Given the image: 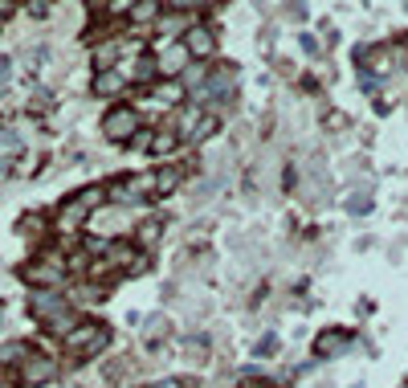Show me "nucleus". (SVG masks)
<instances>
[{
  "instance_id": "1",
  "label": "nucleus",
  "mask_w": 408,
  "mask_h": 388,
  "mask_svg": "<svg viewBox=\"0 0 408 388\" xmlns=\"http://www.w3.org/2000/svg\"><path fill=\"white\" fill-rule=\"evenodd\" d=\"M102 127H106V135H111V139H131V135H135V127H139V115H135L131 106H115V111L106 115Z\"/></svg>"
},
{
  "instance_id": "2",
  "label": "nucleus",
  "mask_w": 408,
  "mask_h": 388,
  "mask_svg": "<svg viewBox=\"0 0 408 388\" xmlns=\"http://www.w3.org/2000/svg\"><path fill=\"white\" fill-rule=\"evenodd\" d=\"M86 213H90V209H86L78 196H73V200H66V205H62V213H57V229H62V233H73V229L86 221Z\"/></svg>"
},
{
  "instance_id": "3",
  "label": "nucleus",
  "mask_w": 408,
  "mask_h": 388,
  "mask_svg": "<svg viewBox=\"0 0 408 388\" xmlns=\"http://www.w3.org/2000/svg\"><path fill=\"white\" fill-rule=\"evenodd\" d=\"M37 315H45V319H57V315H66V303L57 298V294H49V291H41V294H33V303H29Z\"/></svg>"
},
{
  "instance_id": "4",
  "label": "nucleus",
  "mask_w": 408,
  "mask_h": 388,
  "mask_svg": "<svg viewBox=\"0 0 408 388\" xmlns=\"http://www.w3.org/2000/svg\"><path fill=\"white\" fill-rule=\"evenodd\" d=\"M184 62H188V46H168L160 53V70L164 74H180L184 70Z\"/></svg>"
},
{
  "instance_id": "5",
  "label": "nucleus",
  "mask_w": 408,
  "mask_h": 388,
  "mask_svg": "<svg viewBox=\"0 0 408 388\" xmlns=\"http://www.w3.org/2000/svg\"><path fill=\"white\" fill-rule=\"evenodd\" d=\"M53 360H29L24 364V384H45V380H53Z\"/></svg>"
},
{
  "instance_id": "6",
  "label": "nucleus",
  "mask_w": 408,
  "mask_h": 388,
  "mask_svg": "<svg viewBox=\"0 0 408 388\" xmlns=\"http://www.w3.org/2000/svg\"><path fill=\"white\" fill-rule=\"evenodd\" d=\"M213 33L209 29H188V53H196V57H209L213 53Z\"/></svg>"
},
{
  "instance_id": "7",
  "label": "nucleus",
  "mask_w": 408,
  "mask_h": 388,
  "mask_svg": "<svg viewBox=\"0 0 408 388\" xmlns=\"http://www.w3.org/2000/svg\"><path fill=\"white\" fill-rule=\"evenodd\" d=\"M343 347H347V335H343V331H323L318 343H314V352H318V356H339Z\"/></svg>"
},
{
  "instance_id": "8",
  "label": "nucleus",
  "mask_w": 408,
  "mask_h": 388,
  "mask_svg": "<svg viewBox=\"0 0 408 388\" xmlns=\"http://www.w3.org/2000/svg\"><path fill=\"white\" fill-rule=\"evenodd\" d=\"M24 278L45 286V282H57V278H62V266H57V262H49V266H29L24 270Z\"/></svg>"
},
{
  "instance_id": "9",
  "label": "nucleus",
  "mask_w": 408,
  "mask_h": 388,
  "mask_svg": "<svg viewBox=\"0 0 408 388\" xmlns=\"http://www.w3.org/2000/svg\"><path fill=\"white\" fill-rule=\"evenodd\" d=\"M119 86H122V74H115V70H106V74L94 78V95H115Z\"/></svg>"
},
{
  "instance_id": "10",
  "label": "nucleus",
  "mask_w": 408,
  "mask_h": 388,
  "mask_svg": "<svg viewBox=\"0 0 408 388\" xmlns=\"http://www.w3.org/2000/svg\"><path fill=\"white\" fill-rule=\"evenodd\" d=\"M176 184H180V172H171V168H160V172H155V188H160V196H168Z\"/></svg>"
},
{
  "instance_id": "11",
  "label": "nucleus",
  "mask_w": 408,
  "mask_h": 388,
  "mask_svg": "<svg viewBox=\"0 0 408 388\" xmlns=\"http://www.w3.org/2000/svg\"><path fill=\"white\" fill-rule=\"evenodd\" d=\"M24 343H8V347H0V364H17V360H24Z\"/></svg>"
},
{
  "instance_id": "12",
  "label": "nucleus",
  "mask_w": 408,
  "mask_h": 388,
  "mask_svg": "<svg viewBox=\"0 0 408 388\" xmlns=\"http://www.w3.org/2000/svg\"><path fill=\"white\" fill-rule=\"evenodd\" d=\"M171 147H176V131H160L151 139V151H171Z\"/></svg>"
},
{
  "instance_id": "13",
  "label": "nucleus",
  "mask_w": 408,
  "mask_h": 388,
  "mask_svg": "<svg viewBox=\"0 0 408 388\" xmlns=\"http://www.w3.org/2000/svg\"><path fill=\"white\" fill-rule=\"evenodd\" d=\"M102 188H82V196H78V200H82V205H86V209H98V205H102Z\"/></svg>"
},
{
  "instance_id": "14",
  "label": "nucleus",
  "mask_w": 408,
  "mask_h": 388,
  "mask_svg": "<svg viewBox=\"0 0 408 388\" xmlns=\"http://www.w3.org/2000/svg\"><path fill=\"white\" fill-rule=\"evenodd\" d=\"M131 17H135V21H151V17H155V0H143V4H135V8H131Z\"/></svg>"
},
{
  "instance_id": "15",
  "label": "nucleus",
  "mask_w": 408,
  "mask_h": 388,
  "mask_svg": "<svg viewBox=\"0 0 408 388\" xmlns=\"http://www.w3.org/2000/svg\"><path fill=\"white\" fill-rule=\"evenodd\" d=\"M139 237H143V245H155V242H160V221H147Z\"/></svg>"
},
{
  "instance_id": "16",
  "label": "nucleus",
  "mask_w": 408,
  "mask_h": 388,
  "mask_svg": "<svg viewBox=\"0 0 408 388\" xmlns=\"http://www.w3.org/2000/svg\"><path fill=\"white\" fill-rule=\"evenodd\" d=\"M160 98H171V102H180V98H184V86H180V82H168V86H160Z\"/></svg>"
},
{
  "instance_id": "17",
  "label": "nucleus",
  "mask_w": 408,
  "mask_h": 388,
  "mask_svg": "<svg viewBox=\"0 0 408 388\" xmlns=\"http://www.w3.org/2000/svg\"><path fill=\"white\" fill-rule=\"evenodd\" d=\"M160 29H164V33H180V29H184V17H164Z\"/></svg>"
},
{
  "instance_id": "18",
  "label": "nucleus",
  "mask_w": 408,
  "mask_h": 388,
  "mask_svg": "<svg viewBox=\"0 0 408 388\" xmlns=\"http://www.w3.org/2000/svg\"><path fill=\"white\" fill-rule=\"evenodd\" d=\"M213 131H216V119H204L200 127H196V139H209Z\"/></svg>"
},
{
  "instance_id": "19",
  "label": "nucleus",
  "mask_w": 408,
  "mask_h": 388,
  "mask_svg": "<svg viewBox=\"0 0 408 388\" xmlns=\"http://www.w3.org/2000/svg\"><path fill=\"white\" fill-rule=\"evenodd\" d=\"M274 347H278V340L269 335V340H262V343H258V356H265V352H274Z\"/></svg>"
},
{
  "instance_id": "20",
  "label": "nucleus",
  "mask_w": 408,
  "mask_h": 388,
  "mask_svg": "<svg viewBox=\"0 0 408 388\" xmlns=\"http://www.w3.org/2000/svg\"><path fill=\"white\" fill-rule=\"evenodd\" d=\"M131 4H135V0H111V13H127Z\"/></svg>"
},
{
  "instance_id": "21",
  "label": "nucleus",
  "mask_w": 408,
  "mask_h": 388,
  "mask_svg": "<svg viewBox=\"0 0 408 388\" xmlns=\"http://www.w3.org/2000/svg\"><path fill=\"white\" fill-rule=\"evenodd\" d=\"M184 82H200V86H204V70H200V66H196V70H188V78H184Z\"/></svg>"
},
{
  "instance_id": "22",
  "label": "nucleus",
  "mask_w": 408,
  "mask_h": 388,
  "mask_svg": "<svg viewBox=\"0 0 408 388\" xmlns=\"http://www.w3.org/2000/svg\"><path fill=\"white\" fill-rule=\"evenodd\" d=\"M171 4H180V8H184V4H204V0H171Z\"/></svg>"
},
{
  "instance_id": "23",
  "label": "nucleus",
  "mask_w": 408,
  "mask_h": 388,
  "mask_svg": "<svg viewBox=\"0 0 408 388\" xmlns=\"http://www.w3.org/2000/svg\"><path fill=\"white\" fill-rule=\"evenodd\" d=\"M0 388H4V384H0Z\"/></svg>"
}]
</instances>
